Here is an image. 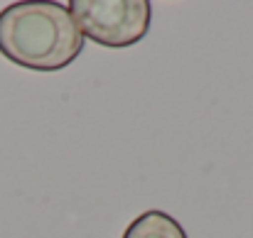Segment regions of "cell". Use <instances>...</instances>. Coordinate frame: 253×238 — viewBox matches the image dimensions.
<instances>
[{
  "mask_svg": "<svg viewBox=\"0 0 253 238\" xmlns=\"http://www.w3.org/2000/svg\"><path fill=\"white\" fill-rule=\"evenodd\" d=\"M84 52V35L62 2H12L0 12V54L30 72H62Z\"/></svg>",
  "mask_w": 253,
  "mask_h": 238,
  "instance_id": "cell-1",
  "label": "cell"
},
{
  "mask_svg": "<svg viewBox=\"0 0 253 238\" xmlns=\"http://www.w3.org/2000/svg\"><path fill=\"white\" fill-rule=\"evenodd\" d=\"M67 7L84 40L88 37L108 49L138 44L153 20V5L148 0H72Z\"/></svg>",
  "mask_w": 253,
  "mask_h": 238,
  "instance_id": "cell-2",
  "label": "cell"
},
{
  "mask_svg": "<svg viewBox=\"0 0 253 238\" xmlns=\"http://www.w3.org/2000/svg\"><path fill=\"white\" fill-rule=\"evenodd\" d=\"M123 238H187V234L177 219L160 209H150L128 224Z\"/></svg>",
  "mask_w": 253,
  "mask_h": 238,
  "instance_id": "cell-3",
  "label": "cell"
}]
</instances>
